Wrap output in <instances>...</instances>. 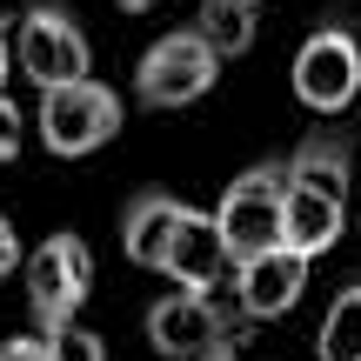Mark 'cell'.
Here are the masks:
<instances>
[{
    "mask_svg": "<svg viewBox=\"0 0 361 361\" xmlns=\"http://www.w3.org/2000/svg\"><path fill=\"white\" fill-rule=\"evenodd\" d=\"M0 361H54V341L40 328L34 335H13V341H0Z\"/></svg>",
    "mask_w": 361,
    "mask_h": 361,
    "instance_id": "obj_14",
    "label": "cell"
},
{
    "mask_svg": "<svg viewBox=\"0 0 361 361\" xmlns=\"http://www.w3.org/2000/svg\"><path fill=\"white\" fill-rule=\"evenodd\" d=\"M13 61H20V74L34 80L40 94L61 87V80L94 74L87 27L74 20L67 0H27V7H20V20H13Z\"/></svg>",
    "mask_w": 361,
    "mask_h": 361,
    "instance_id": "obj_2",
    "label": "cell"
},
{
    "mask_svg": "<svg viewBox=\"0 0 361 361\" xmlns=\"http://www.w3.org/2000/svg\"><path fill=\"white\" fill-rule=\"evenodd\" d=\"M180 221H188V201H174V194L147 188L128 201V214H121V255L134 261V268H168V247L180 234Z\"/></svg>",
    "mask_w": 361,
    "mask_h": 361,
    "instance_id": "obj_10",
    "label": "cell"
},
{
    "mask_svg": "<svg viewBox=\"0 0 361 361\" xmlns=\"http://www.w3.org/2000/svg\"><path fill=\"white\" fill-rule=\"evenodd\" d=\"M361 94V34L348 20H322L295 47V101L314 114H341Z\"/></svg>",
    "mask_w": 361,
    "mask_h": 361,
    "instance_id": "obj_7",
    "label": "cell"
},
{
    "mask_svg": "<svg viewBox=\"0 0 361 361\" xmlns=\"http://www.w3.org/2000/svg\"><path fill=\"white\" fill-rule=\"evenodd\" d=\"M121 94L107 87V80H94V74H80V80H61V87H47L40 94V141H47V154H61V161H80V154H94V147H107L121 134Z\"/></svg>",
    "mask_w": 361,
    "mask_h": 361,
    "instance_id": "obj_4",
    "label": "cell"
},
{
    "mask_svg": "<svg viewBox=\"0 0 361 361\" xmlns=\"http://www.w3.org/2000/svg\"><path fill=\"white\" fill-rule=\"evenodd\" d=\"M214 221H221V234H228L234 261L274 247L288 234V161H255L247 174H234L228 194H221V207H214Z\"/></svg>",
    "mask_w": 361,
    "mask_h": 361,
    "instance_id": "obj_6",
    "label": "cell"
},
{
    "mask_svg": "<svg viewBox=\"0 0 361 361\" xmlns=\"http://www.w3.org/2000/svg\"><path fill=\"white\" fill-rule=\"evenodd\" d=\"M255 7H261V0H201L194 27L214 40V54H221V61H241V54L255 47V34H261Z\"/></svg>",
    "mask_w": 361,
    "mask_h": 361,
    "instance_id": "obj_11",
    "label": "cell"
},
{
    "mask_svg": "<svg viewBox=\"0 0 361 361\" xmlns=\"http://www.w3.org/2000/svg\"><path fill=\"white\" fill-rule=\"evenodd\" d=\"M54 341V361H107V341L94 335V328H80V322H67L61 335H47Z\"/></svg>",
    "mask_w": 361,
    "mask_h": 361,
    "instance_id": "obj_13",
    "label": "cell"
},
{
    "mask_svg": "<svg viewBox=\"0 0 361 361\" xmlns=\"http://www.w3.org/2000/svg\"><path fill=\"white\" fill-rule=\"evenodd\" d=\"M13 268H20V234H13V221L0 214V281H7Z\"/></svg>",
    "mask_w": 361,
    "mask_h": 361,
    "instance_id": "obj_16",
    "label": "cell"
},
{
    "mask_svg": "<svg viewBox=\"0 0 361 361\" xmlns=\"http://www.w3.org/2000/svg\"><path fill=\"white\" fill-rule=\"evenodd\" d=\"M13 154H20V107L0 94V168H7Z\"/></svg>",
    "mask_w": 361,
    "mask_h": 361,
    "instance_id": "obj_15",
    "label": "cell"
},
{
    "mask_svg": "<svg viewBox=\"0 0 361 361\" xmlns=\"http://www.w3.org/2000/svg\"><path fill=\"white\" fill-rule=\"evenodd\" d=\"M214 80H221V54H214V40H207L201 27L161 34L154 47L141 54V67H134L141 107H194L201 94H214Z\"/></svg>",
    "mask_w": 361,
    "mask_h": 361,
    "instance_id": "obj_5",
    "label": "cell"
},
{
    "mask_svg": "<svg viewBox=\"0 0 361 361\" xmlns=\"http://www.w3.org/2000/svg\"><path fill=\"white\" fill-rule=\"evenodd\" d=\"M348 180H355V141L341 128H314L308 141L288 154V247L301 255H328L348 221Z\"/></svg>",
    "mask_w": 361,
    "mask_h": 361,
    "instance_id": "obj_1",
    "label": "cell"
},
{
    "mask_svg": "<svg viewBox=\"0 0 361 361\" xmlns=\"http://www.w3.org/2000/svg\"><path fill=\"white\" fill-rule=\"evenodd\" d=\"M7 74H13V27L0 20V94H7Z\"/></svg>",
    "mask_w": 361,
    "mask_h": 361,
    "instance_id": "obj_18",
    "label": "cell"
},
{
    "mask_svg": "<svg viewBox=\"0 0 361 361\" xmlns=\"http://www.w3.org/2000/svg\"><path fill=\"white\" fill-rule=\"evenodd\" d=\"M234 288H241V308L255 314V322H281V314L308 295V255L274 241V247H261V255L234 261Z\"/></svg>",
    "mask_w": 361,
    "mask_h": 361,
    "instance_id": "obj_8",
    "label": "cell"
},
{
    "mask_svg": "<svg viewBox=\"0 0 361 361\" xmlns=\"http://www.w3.org/2000/svg\"><path fill=\"white\" fill-rule=\"evenodd\" d=\"M114 7H121V13H147L154 0H114Z\"/></svg>",
    "mask_w": 361,
    "mask_h": 361,
    "instance_id": "obj_19",
    "label": "cell"
},
{
    "mask_svg": "<svg viewBox=\"0 0 361 361\" xmlns=\"http://www.w3.org/2000/svg\"><path fill=\"white\" fill-rule=\"evenodd\" d=\"M194 361H241V328H228L214 348H207V355H194Z\"/></svg>",
    "mask_w": 361,
    "mask_h": 361,
    "instance_id": "obj_17",
    "label": "cell"
},
{
    "mask_svg": "<svg viewBox=\"0 0 361 361\" xmlns=\"http://www.w3.org/2000/svg\"><path fill=\"white\" fill-rule=\"evenodd\" d=\"M322 361H361V281H348L322 314Z\"/></svg>",
    "mask_w": 361,
    "mask_h": 361,
    "instance_id": "obj_12",
    "label": "cell"
},
{
    "mask_svg": "<svg viewBox=\"0 0 361 361\" xmlns=\"http://www.w3.org/2000/svg\"><path fill=\"white\" fill-rule=\"evenodd\" d=\"M27 274V308H34V328L40 335H61L67 322H80L94 295V247L80 234H47L34 255L20 261Z\"/></svg>",
    "mask_w": 361,
    "mask_h": 361,
    "instance_id": "obj_3",
    "label": "cell"
},
{
    "mask_svg": "<svg viewBox=\"0 0 361 361\" xmlns=\"http://www.w3.org/2000/svg\"><path fill=\"white\" fill-rule=\"evenodd\" d=\"M168 281L180 288H221L234 274V247H228V234H221V221L214 214H201V207H188V221H180V234H174V247H168Z\"/></svg>",
    "mask_w": 361,
    "mask_h": 361,
    "instance_id": "obj_9",
    "label": "cell"
}]
</instances>
